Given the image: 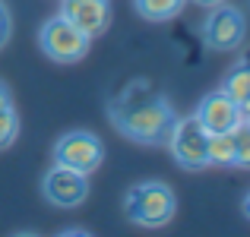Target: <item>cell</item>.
Returning <instances> with one entry per match:
<instances>
[{
  "instance_id": "6da1fadb",
  "label": "cell",
  "mask_w": 250,
  "mask_h": 237,
  "mask_svg": "<svg viewBox=\"0 0 250 237\" xmlns=\"http://www.w3.org/2000/svg\"><path fill=\"white\" fill-rule=\"evenodd\" d=\"M108 120L130 142L168 146L177 111L171 108L165 92H159L149 79H133L121 95H114L108 101Z\"/></svg>"
},
{
  "instance_id": "7a4b0ae2",
  "label": "cell",
  "mask_w": 250,
  "mask_h": 237,
  "mask_svg": "<svg viewBox=\"0 0 250 237\" xmlns=\"http://www.w3.org/2000/svg\"><path fill=\"white\" fill-rule=\"evenodd\" d=\"M177 212V196L165 180H140L124 193V215L130 225L165 228Z\"/></svg>"
},
{
  "instance_id": "3957f363",
  "label": "cell",
  "mask_w": 250,
  "mask_h": 237,
  "mask_svg": "<svg viewBox=\"0 0 250 237\" xmlns=\"http://www.w3.org/2000/svg\"><path fill=\"white\" fill-rule=\"evenodd\" d=\"M200 38L215 54L241 51L244 41H247V16L238 6H228L225 0H222V3L209 6L206 19H203V25H200Z\"/></svg>"
},
{
  "instance_id": "277c9868",
  "label": "cell",
  "mask_w": 250,
  "mask_h": 237,
  "mask_svg": "<svg viewBox=\"0 0 250 237\" xmlns=\"http://www.w3.org/2000/svg\"><path fill=\"white\" fill-rule=\"evenodd\" d=\"M89 44H92V38L76 29L70 19H63L61 13L44 19L42 29H38V48L54 63H80L89 54Z\"/></svg>"
},
{
  "instance_id": "5b68a950",
  "label": "cell",
  "mask_w": 250,
  "mask_h": 237,
  "mask_svg": "<svg viewBox=\"0 0 250 237\" xmlns=\"http://www.w3.org/2000/svg\"><path fill=\"white\" fill-rule=\"evenodd\" d=\"M206 127L196 120L193 114L190 117H177L174 127H171V136H168V149H171V158L177 161V168L190 171H206L209 168V158H206Z\"/></svg>"
},
{
  "instance_id": "8992f818",
  "label": "cell",
  "mask_w": 250,
  "mask_h": 237,
  "mask_svg": "<svg viewBox=\"0 0 250 237\" xmlns=\"http://www.w3.org/2000/svg\"><path fill=\"white\" fill-rule=\"evenodd\" d=\"M104 161V142L92 130H70L54 142V164L95 174Z\"/></svg>"
},
{
  "instance_id": "52a82bcc",
  "label": "cell",
  "mask_w": 250,
  "mask_h": 237,
  "mask_svg": "<svg viewBox=\"0 0 250 237\" xmlns=\"http://www.w3.org/2000/svg\"><path fill=\"white\" fill-rule=\"evenodd\" d=\"M42 193L57 209H76L89 199V174L63 168V164H54L42 180Z\"/></svg>"
},
{
  "instance_id": "ba28073f",
  "label": "cell",
  "mask_w": 250,
  "mask_h": 237,
  "mask_svg": "<svg viewBox=\"0 0 250 237\" xmlns=\"http://www.w3.org/2000/svg\"><path fill=\"white\" fill-rule=\"evenodd\" d=\"M193 117L206 127V133H228V130H234L241 120H244L241 108L222 89L203 95L200 104H196V111H193Z\"/></svg>"
},
{
  "instance_id": "9c48e42d",
  "label": "cell",
  "mask_w": 250,
  "mask_h": 237,
  "mask_svg": "<svg viewBox=\"0 0 250 237\" xmlns=\"http://www.w3.org/2000/svg\"><path fill=\"white\" fill-rule=\"evenodd\" d=\"M61 16L70 19L89 38H98L108 32L114 13H111L108 0H61Z\"/></svg>"
},
{
  "instance_id": "30bf717a",
  "label": "cell",
  "mask_w": 250,
  "mask_h": 237,
  "mask_svg": "<svg viewBox=\"0 0 250 237\" xmlns=\"http://www.w3.org/2000/svg\"><path fill=\"white\" fill-rule=\"evenodd\" d=\"M222 92H225V95L241 108V114L247 117L250 114V67H244L241 60L234 63V67L225 73V79H222Z\"/></svg>"
},
{
  "instance_id": "8fae6325",
  "label": "cell",
  "mask_w": 250,
  "mask_h": 237,
  "mask_svg": "<svg viewBox=\"0 0 250 237\" xmlns=\"http://www.w3.org/2000/svg\"><path fill=\"white\" fill-rule=\"evenodd\" d=\"M184 6L187 0H133L136 16H143L146 22H171L174 16H181Z\"/></svg>"
},
{
  "instance_id": "7c38bea8",
  "label": "cell",
  "mask_w": 250,
  "mask_h": 237,
  "mask_svg": "<svg viewBox=\"0 0 250 237\" xmlns=\"http://www.w3.org/2000/svg\"><path fill=\"white\" fill-rule=\"evenodd\" d=\"M206 158L215 168H231L234 161V146H231V130L228 133H209L206 139Z\"/></svg>"
},
{
  "instance_id": "4fadbf2b",
  "label": "cell",
  "mask_w": 250,
  "mask_h": 237,
  "mask_svg": "<svg viewBox=\"0 0 250 237\" xmlns=\"http://www.w3.org/2000/svg\"><path fill=\"white\" fill-rule=\"evenodd\" d=\"M231 146H234V161L231 168H241V171H250V117L238 123L231 130Z\"/></svg>"
},
{
  "instance_id": "5bb4252c",
  "label": "cell",
  "mask_w": 250,
  "mask_h": 237,
  "mask_svg": "<svg viewBox=\"0 0 250 237\" xmlns=\"http://www.w3.org/2000/svg\"><path fill=\"white\" fill-rule=\"evenodd\" d=\"M19 136V111L13 104H0V149H10Z\"/></svg>"
},
{
  "instance_id": "9a60e30c",
  "label": "cell",
  "mask_w": 250,
  "mask_h": 237,
  "mask_svg": "<svg viewBox=\"0 0 250 237\" xmlns=\"http://www.w3.org/2000/svg\"><path fill=\"white\" fill-rule=\"evenodd\" d=\"M10 35H13V16H10V10H6V3L0 0V51L6 48Z\"/></svg>"
},
{
  "instance_id": "2e32d148",
  "label": "cell",
  "mask_w": 250,
  "mask_h": 237,
  "mask_svg": "<svg viewBox=\"0 0 250 237\" xmlns=\"http://www.w3.org/2000/svg\"><path fill=\"white\" fill-rule=\"evenodd\" d=\"M0 104H13V92H10V85L0 79Z\"/></svg>"
},
{
  "instance_id": "e0dca14e",
  "label": "cell",
  "mask_w": 250,
  "mask_h": 237,
  "mask_svg": "<svg viewBox=\"0 0 250 237\" xmlns=\"http://www.w3.org/2000/svg\"><path fill=\"white\" fill-rule=\"evenodd\" d=\"M190 3H196V6H206V10H209V6H215V3H222V0H190Z\"/></svg>"
},
{
  "instance_id": "ac0fdd59",
  "label": "cell",
  "mask_w": 250,
  "mask_h": 237,
  "mask_svg": "<svg viewBox=\"0 0 250 237\" xmlns=\"http://www.w3.org/2000/svg\"><path fill=\"white\" fill-rule=\"evenodd\" d=\"M241 209H244V215L250 218V190H247V196H244V202H241Z\"/></svg>"
},
{
  "instance_id": "d6986e66",
  "label": "cell",
  "mask_w": 250,
  "mask_h": 237,
  "mask_svg": "<svg viewBox=\"0 0 250 237\" xmlns=\"http://www.w3.org/2000/svg\"><path fill=\"white\" fill-rule=\"evenodd\" d=\"M241 63H244V67H250V44H247V51H244V57H241Z\"/></svg>"
},
{
  "instance_id": "ffe728a7",
  "label": "cell",
  "mask_w": 250,
  "mask_h": 237,
  "mask_svg": "<svg viewBox=\"0 0 250 237\" xmlns=\"http://www.w3.org/2000/svg\"><path fill=\"white\" fill-rule=\"evenodd\" d=\"M247 117H250V114H247Z\"/></svg>"
}]
</instances>
